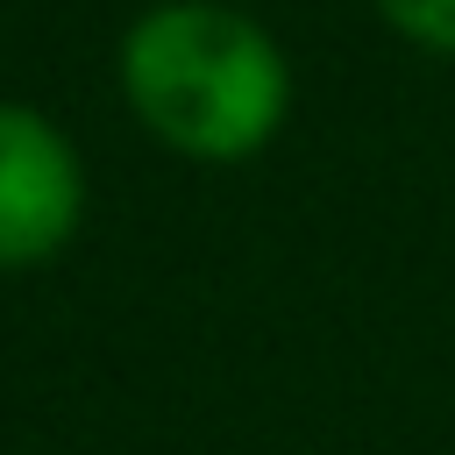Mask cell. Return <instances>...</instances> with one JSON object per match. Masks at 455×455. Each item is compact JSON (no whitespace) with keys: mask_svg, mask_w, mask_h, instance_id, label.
<instances>
[{"mask_svg":"<svg viewBox=\"0 0 455 455\" xmlns=\"http://www.w3.org/2000/svg\"><path fill=\"white\" fill-rule=\"evenodd\" d=\"M121 78L135 114L185 156L228 164L270 142V128L284 121L291 78L277 43L213 0H178L156 7L128 28L121 50Z\"/></svg>","mask_w":455,"mask_h":455,"instance_id":"obj_1","label":"cell"},{"mask_svg":"<svg viewBox=\"0 0 455 455\" xmlns=\"http://www.w3.org/2000/svg\"><path fill=\"white\" fill-rule=\"evenodd\" d=\"M78 156L71 142L28 114L0 107V263H43L78 228Z\"/></svg>","mask_w":455,"mask_h":455,"instance_id":"obj_2","label":"cell"},{"mask_svg":"<svg viewBox=\"0 0 455 455\" xmlns=\"http://www.w3.org/2000/svg\"><path fill=\"white\" fill-rule=\"evenodd\" d=\"M377 7H384V21H391L398 36L455 57V0H377Z\"/></svg>","mask_w":455,"mask_h":455,"instance_id":"obj_3","label":"cell"}]
</instances>
